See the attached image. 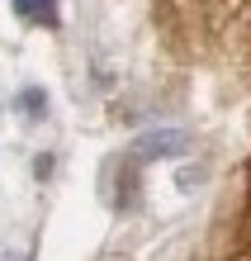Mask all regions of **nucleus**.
<instances>
[{
  "instance_id": "obj_1",
  "label": "nucleus",
  "mask_w": 251,
  "mask_h": 261,
  "mask_svg": "<svg viewBox=\"0 0 251 261\" xmlns=\"http://www.w3.org/2000/svg\"><path fill=\"white\" fill-rule=\"evenodd\" d=\"M199 5L213 14V24L237 48H251V0H199Z\"/></svg>"
},
{
  "instance_id": "obj_2",
  "label": "nucleus",
  "mask_w": 251,
  "mask_h": 261,
  "mask_svg": "<svg viewBox=\"0 0 251 261\" xmlns=\"http://www.w3.org/2000/svg\"><path fill=\"white\" fill-rule=\"evenodd\" d=\"M246 190H251V171H246Z\"/></svg>"
}]
</instances>
